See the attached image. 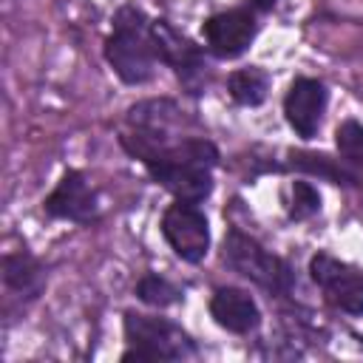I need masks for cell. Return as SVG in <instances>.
<instances>
[{"mask_svg":"<svg viewBox=\"0 0 363 363\" xmlns=\"http://www.w3.org/2000/svg\"><path fill=\"white\" fill-rule=\"evenodd\" d=\"M207 312L213 318V323L230 335H238V337H247V335H255L264 323V315H261V306L255 301V295L250 289H241V286H233V284H224V286H216L210 301H207Z\"/></svg>","mask_w":363,"mask_h":363,"instance_id":"obj_11","label":"cell"},{"mask_svg":"<svg viewBox=\"0 0 363 363\" xmlns=\"http://www.w3.org/2000/svg\"><path fill=\"white\" fill-rule=\"evenodd\" d=\"M320 190L309 182V179H295L289 184V204H286V216L289 221H309L312 216L320 213Z\"/></svg>","mask_w":363,"mask_h":363,"instance_id":"obj_16","label":"cell"},{"mask_svg":"<svg viewBox=\"0 0 363 363\" xmlns=\"http://www.w3.org/2000/svg\"><path fill=\"white\" fill-rule=\"evenodd\" d=\"M102 57L122 85H147L162 65L153 40V17L133 3L119 6L102 43Z\"/></svg>","mask_w":363,"mask_h":363,"instance_id":"obj_2","label":"cell"},{"mask_svg":"<svg viewBox=\"0 0 363 363\" xmlns=\"http://www.w3.org/2000/svg\"><path fill=\"white\" fill-rule=\"evenodd\" d=\"M0 278H3L6 295L20 301L23 306H28V303H34L45 292L48 267L28 247H17V250H6L3 252Z\"/></svg>","mask_w":363,"mask_h":363,"instance_id":"obj_12","label":"cell"},{"mask_svg":"<svg viewBox=\"0 0 363 363\" xmlns=\"http://www.w3.org/2000/svg\"><path fill=\"white\" fill-rule=\"evenodd\" d=\"M43 213L54 221H68L77 227H91L102 218V199L85 170L68 167L54 182L48 196L43 199Z\"/></svg>","mask_w":363,"mask_h":363,"instance_id":"obj_9","label":"cell"},{"mask_svg":"<svg viewBox=\"0 0 363 363\" xmlns=\"http://www.w3.org/2000/svg\"><path fill=\"white\" fill-rule=\"evenodd\" d=\"M247 6H252L258 14H269L275 6H278V0H244Z\"/></svg>","mask_w":363,"mask_h":363,"instance_id":"obj_17","label":"cell"},{"mask_svg":"<svg viewBox=\"0 0 363 363\" xmlns=\"http://www.w3.org/2000/svg\"><path fill=\"white\" fill-rule=\"evenodd\" d=\"M133 295H136V301H142V303L150 306V309H167V306L182 303L184 289H182L179 284H173L170 278L159 275V272H145V275L136 281Z\"/></svg>","mask_w":363,"mask_h":363,"instance_id":"obj_15","label":"cell"},{"mask_svg":"<svg viewBox=\"0 0 363 363\" xmlns=\"http://www.w3.org/2000/svg\"><path fill=\"white\" fill-rule=\"evenodd\" d=\"M153 40H156V54L164 68L176 74L182 88L193 96L204 94L210 82V65H207V48L190 40L184 31H179L170 20L153 17Z\"/></svg>","mask_w":363,"mask_h":363,"instance_id":"obj_5","label":"cell"},{"mask_svg":"<svg viewBox=\"0 0 363 363\" xmlns=\"http://www.w3.org/2000/svg\"><path fill=\"white\" fill-rule=\"evenodd\" d=\"M335 156L346 176V187L363 193V125L354 116H346L335 128Z\"/></svg>","mask_w":363,"mask_h":363,"instance_id":"obj_13","label":"cell"},{"mask_svg":"<svg viewBox=\"0 0 363 363\" xmlns=\"http://www.w3.org/2000/svg\"><path fill=\"white\" fill-rule=\"evenodd\" d=\"M261 17L264 14H258L247 3L210 14L201 23V37H204L207 54L213 60H238V57H244L250 51V45L255 43L258 31H261Z\"/></svg>","mask_w":363,"mask_h":363,"instance_id":"obj_8","label":"cell"},{"mask_svg":"<svg viewBox=\"0 0 363 363\" xmlns=\"http://www.w3.org/2000/svg\"><path fill=\"white\" fill-rule=\"evenodd\" d=\"M159 230H162L164 244L173 250L179 261L196 267L207 258L210 244H213V230H210V218L201 210V204L173 199L159 218Z\"/></svg>","mask_w":363,"mask_h":363,"instance_id":"obj_6","label":"cell"},{"mask_svg":"<svg viewBox=\"0 0 363 363\" xmlns=\"http://www.w3.org/2000/svg\"><path fill=\"white\" fill-rule=\"evenodd\" d=\"M125 352L122 363H173V360H196L199 343L196 337L176 320L128 309L122 315Z\"/></svg>","mask_w":363,"mask_h":363,"instance_id":"obj_3","label":"cell"},{"mask_svg":"<svg viewBox=\"0 0 363 363\" xmlns=\"http://www.w3.org/2000/svg\"><path fill=\"white\" fill-rule=\"evenodd\" d=\"M221 261L227 269H233L269 298H289L298 286L292 264L278 252L267 250L255 235L244 233L241 227H227L221 241Z\"/></svg>","mask_w":363,"mask_h":363,"instance_id":"obj_4","label":"cell"},{"mask_svg":"<svg viewBox=\"0 0 363 363\" xmlns=\"http://www.w3.org/2000/svg\"><path fill=\"white\" fill-rule=\"evenodd\" d=\"M326 108H329V88L323 79L318 77H295L284 94V102H281V111H284V119L289 125V130L309 142L318 136L320 125H323V116H326Z\"/></svg>","mask_w":363,"mask_h":363,"instance_id":"obj_10","label":"cell"},{"mask_svg":"<svg viewBox=\"0 0 363 363\" xmlns=\"http://www.w3.org/2000/svg\"><path fill=\"white\" fill-rule=\"evenodd\" d=\"M269 88H272V77L261 65H244L227 77V94L241 108L264 105L269 96Z\"/></svg>","mask_w":363,"mask_h":363,"instance_id":"obj_14","label":"cell"},{"mask_svg":"<svg viewBox=\"0 0 363 363\" xmlns=\"http://www.w3.org/2000/svg\"><path fill=\"white\" fill-rule=\"evenodd\" d=\"M306 272L312 278V284L323 292V301L349 315V318H360L363 315V267L343 261L326 250H318L309 264Z\"/></svg>","mask_w":363,"mask_h":363,"instance_id":"obj_7","label":"cell"},{"mask_svg":"<svg viewBox=\"0 0 363 363\" xmlns=\"http://www.w3.org/2000/svg\"><path fill=\"white\" fill-rule=\"evenodd\" d=\"M119 145L173 199L204 204L213 196L216 167H218L221 153L210 136L179 133L167 139H147V136L122 130Z\"/></svg>","mask_w":363,"mask_h":363,"instance_id":"obj_1","label":"cell"}]
</instances>
